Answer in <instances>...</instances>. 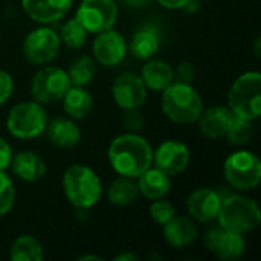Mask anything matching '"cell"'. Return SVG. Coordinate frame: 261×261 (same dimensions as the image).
Instances as JSON below:
<instances>
[{"label":"cell","mask_w":261,"mask_h":261,"mask_svg":"<svg viewBox=\"0 0 261 261\" xmlns=\"http://www.w3.org/2000/svg\"><path fill=\"white\" fill-rule=\"evenodd\" d=\"M107 159L115 173L138 179L153 164V148L148 141L138 133L116 136L107 150Z\"/></svg>","instance_id":"obj_1"},{"label":"cell","mask_w":261,"mask_h":261,"mask_svg":"<svg viewBox=\"0 0 261 261\" xmlns=\"http://www.w3.org/2000/svg\"><path fill=\"white\" fill-rule=\"evenodd\" d=\"M161 107L171 122L188 125L197 122L203 110V101L190 83L173 81L162 90Z\"/></svg>","instance_id":"obj_2"},{"label":"cell","mask_w":261,"mask_h":261,"mask_svg":"<svg viewBox=\"0 0 261 261\" xmlns=\"http://www.w3.org/2000/svg\"><path fill=\"white\" fill-rule=\"evenodd\" d=\"M63 190L67 200L81 210L93 208L102 196V184L98 174L83 164H73L64 171Z\"/></svg>","instance_id":"obj_3"},{"label":"cell","mask_w":261,"mask_h":261,"mask_svg":"<svg viewBox=\"0 0 261 261\" xmlns=\"http://www.w3.org/2000/svg\"><path fill=\"white\" fill-rule=\"evenodd\" d=\"M219 225L237 234H248L260 226L261 211L258 203L246 196L232 194L222 199L217 214Z\"/></svg>","instance_id":"obj_4"},{"label":"cell","mask_w":261,"mask_h":261,"mask_svg":"<svg viewBox=\"0 0 261 261\" xmlns=\"http://www.w3.org/2000/svg\"><path fill=\"white\" fill-rule=\"evenodd\" d=\"M228 107L240 118L255 121L261 115V73L249 70L242 73L228 92Z\"/></svg>","instance_id":"obj_5"},{"label":"cell","mask_w":261,"mask_h":261,"mask_svg":"<svg viewBox=\"0 0 261 261\" xmlns=\"http://www.w3.org/2000/svg\"><path fill=\"white\" fill-rule=\"evenodd\" d=\"M47 121L43 104L37 101H23L9 110L6 128L17 139H34L44 132Z\"/></svg>","instance_id":"obj_6"},{"label":"cell","mask_w":261,"mask_h":261,"mask_svg":"<svg viewBox=\"0 0 261 261\" xmlns=\"http://www.w3.org/2000/svg\"><path fill=\"white\" fill-rule=\"evenodd\" d=\"M226 182L239 191H251L260 185V159L248 150H240L229 154L223 164Z\"/></svg>","instance_id":"obj_7"},{"label":"cell","mask_w":261,"mask_h":261,"mask_svg":"<svg viewBox=\"0 0 261 261\" xmlns=\"http://www.w3.org/2000/svg\"><path fill=\"white\" fill-rule=\"evenodd\" d=\"M69 75L64 69L46 66L40 69L31 81V95L40 104H52L61 101L70 87Z\"/></svg>","instance_id":"obj_8"},{"label":"cell","mask_w":261,"mask_h":261,"mask_svg":"<svg viewBox=\"0 0 261 261\" xmlns=\"http://www.w3.org/2000/svg\"><path fill=\"white\" fill-rule=\"evenodd\" d=\"M75 18L87 34H99L112 29L118 21V5L115 0H83Z\"/></svg>","instance_id":"obj_9"},{"label":"cell","mask_w":261,"mask_h":261,"mask_svg":"<svg viewBox=\"0 0 261 261\" xmlns=\"http://www.w3.org/2000/svg\"><path fill=\"white\" fill-rule=\"evenodd\" d=\"M60 46L61 41L58 34L47 26H40L24 37L21 50L23 57L31 64L40 66L55 60L60 52Z\"/></svg>","instance_id":"obj_10"},{"label":"cell","mask_w":261,"mask_h":261,"mask_svg":"<svg viewBox=\"0 0 261 261\" xmlns=\"http://www.w3.org/2000/svg\"><path fill=\"white\" fill-rule=\"evenodd\" d=\"M147 90L142 78L133 72L121 73L112 86L113 99L122 110L141 109L147 99Z\"/></svg>","instance_id":"obj_11"},{"label":"cell","mask_w":261,"mask_h":261,"mask_svg":"<svg viewBox=\"0 0 261 261\" xmlns=\"http://www.w3.org/2000/svg\"><path fill=\"white\" fill-rule=\"evenodd\" d=\"M190 148L180 141H164L153 150V164L168 176L180 174L190 165Z\"/></svg>","instance_id":"obj_12"},{"label":"cell","mask_w":261,"mask_h":261,"mask_svg":"<svg viewBox=\"0 0 261 261\" xmlns=\"http://www.w3.org/2000/svg\"><path fill=\"white\" fill-rule=\"evenodd\" d=\"M206 249L217 258L225 261L239 260L245 254V239L242 234L232 232L222 226L214 228L205 236Z\"/></svg>","instance_id":"obj_13"},{"label":"cell","mask_w":261,"mask_h":261,"mask_svg":"<svg viewBox=\"0 0 261 261\" xmlns=\"http://www.w3.org/2000/svg\"><path fill=\"white\" fill-rule=\"evenodd\" d=\"M127 54L125 38L115 29H107L96 34L93 41V57L95 61L106 66L113 67L124 61Z\"/></svg>","instance_id":"obj_14"},{"label":"cell","mask_w":261,"mask_h":261,"mask_svg":"<svg viewBox=\"0 0 261 261\" xmlns=\"http://www.w3.org/2000/svg\"><path fill=\"white\" fill-rule=\"evenodd\" d=\"M222 205V197L211 188H197L187 199V210L190 216L200 223H211L217 219Z\"/></svg>","instance_id":"obj_15"},{"label":"cell","mask_w":261,"mask_h":261,"mask_svg":"<svg viewBox=\"0 0 261 261\" xmlns=\"http://www.w3.org/2000/svg\"><path fill=\"white\" fill-rule=\"evenodd\" d=\"M72 3L73 0H21V8L31 20L47 24L61 20Z\"/></svg>","instance_id":"obj_16"},{"label":"cell","mask_w":261,"mask_h":261,"mask_svg":"<svg viewBox=\"0 0 261 261\" xmlns=\"http://www.w3.org/2000/svg\"><path fill=\"white\" fill-rule=\"evenodd\" d=\"M234 118V113L229 107L214 106L206 110H202L197 124L199 132L208 139H220L226 135V130Z\"/></svg>","instance_id":"obj_17"},{"label":"cell","mask_w":261,"mask_h":261,"mask_svg":"<svg viewBox=\"0 0 261 261\" xmlns=\"http://www.w3.org/2000/svg\"><path fill=\"white\" fill-rule=\"evenodd\" d=\"M199 237V228L196 222L190 217L174 216L170 222L164 225V239L165 242L176 248L182 249L191 246Z\"/></svg>","instance_id":"obj_18"},{"label":"cell","mask_w":261,"mask_h":261,"mask_svg":"<svg viewBox=\"0 0 261 261\" xmlns=\"http://www.w3.org/2000/svg\"><path fill=\"white\" fill-rule=\"evenodd\" d=\"M46 136L49 142L58 148L69 150L80 144L81 141V130L70 118H54L46 124Z\"/></svg>","instance_id":"obj_19"},{"label":"cell","mask_w":261,"mask_h":261,"mask_svg":"<svg viewBox=\"0 0 261 261\" xmlns=\"http://www.w3.org/2000/svg\"><path fill=\"white\" fill-rule=\"evenodd\" d=\"M9 167L18 179H21L23 182H29V184L43 179L47 170L43 158L37 154L35 151L17 153L15 156H12Z\"/></svg>","instance_id":"obj_20"},{"label":"cell","mask_w":261,"mask_h":261,"mask_svg":"<svg viewBox=\"0 0 261 261\" xmlns=\"http://www.w3.org/2000/svg\"><path fill=\"white\" fill-rule=\"evenodd\" d=\"M145 84L147 89L154 92H162L174 81V69L162 60H147V63L142 66L141 75H139Z\"/></svg>","instance_id":"obj_21"},{"label":"cell","mask_w":261,"mask_h":261,"mask_svg":"<svg viewBox=\"0 0 261 261\" xmlns=\"http://www.w3.org/2000/svg\"><path fill=\"white\" fill-rule=\"evenodd\" d=\"M161 47V34L154 26H144L138 29L128 43L132 55L138 60L153 58Z\"/></svg>","instance_id":"obj_22"},{"label":"cell","mask_w":261,"mask_h":261,"mask_svg":"<svg viewBox=\"0 0 261 261\" xmlns=\"http://www.w3.org/2000/svg\"><path fill=\"white\" fill-rule=\"evenodd\" d=\"M138 188L139 194L150 200L164 199L171 190V179L159 168L150 167L138 177Z\"/></svg>","instance_id":"obj_23"},{"label":"cell","mask_w":261,"mask_h":261,"mask_svg":"<svg viewBox=\"0 0 261 261\" xmlns=\"http://www.w3.org/2000/svg\"><path fill=\"white\" fill-rule=\"evenodd\" d=\"M63 110L73 121H81L87 118L93 109V98L84 86H70L66 95L61 98Z\"/></svg>","instance_id":"obj_24"},{"label":"cell","mask_w":261,"mask_h":261,"mask_svg":"<svg viewBox=\"0 0 261 261\" xmlns=\"http://www.w3.org/2000/svg\"><path fill=\"white\" fill-rule=\"evenodd\" d=\"M138 196L139 188L138 182L133 177L119 176L107 188V199L112 205L116 206H128L136 202Z\"/></svg>","instance_id":"obj_25"},{"label":"cell","mask_w":261,"mask_h":261,"mask_svg":"<svg viewBox=\"0 0 261 261\" xmlns=\"http://www.w3.org/2000/svg\"><path fill=\"white\" fill-rule=\"evenodd\" d=\"M44 249L41 242L29 234L17 237L9 248V258L12 261H41Z\"/></svg>","instance_id":"obj_26"},{"label":"cell","mask_w":261,"mask_h":261,"mask_svg":"<svg viewBox=\"0 0 261 261\" xmlns=\"http://www.w3.org/2000/svg\"><path fill=\"white\" fill-rule=\"evenodd\" d=\"M95 73L96 61L89 55L76 57L67 69V75L72 86H87L95 78Z\"/></svg>","instance_id":"obj_27"},{"label":"cell","mask_w":261,"mask_h":261,"mask_svg":"<svg viewBox=\"0 0 261 261\" xmlns=\"http://www.w3.org/2000/svg\"><path fill=\"white\" fill-rule=\"evenodd\" d=\"M58 37H60V41L64 43L67 47L80 49L84 46V43L87 40V31L80 24V21L76 18H70L61 26Z\"/></svg>","instance_id":"obj_28"},{"label":"cell","mask_w":261,"mask_h":261,"mask_svg":"<svg viewBox=\"0 0 261 261\" xmlns=\"http://www.w3.org/2000/svg\"><path fill=\"white\" fill-rule=\"evenodd\" d=\"M252 122L254 121H249V119H245V118L234 115L225 136L228 138V141L232 145H243L252 136Z\"/></svg>","instance_id":"obj_29"},{"label":"cell","mask_w":261,"mask_h":261,"mask_svg":"<svg viewBox=\"0 0 261 261\" xmlns=\"http://www.w3.org/2000/svg\"><path fill=\"white\" fill-rule=\"evenodd\" d=\"M15 202V188L9 176L5 171H0V217L6 216Z\"/></svg>","instance_id":"obj_30"},{"label":"cell","mask_w":261,"mask_h":261,"mask_svg":"<svg viewBox=\"0 0 261 261\" xmlns=\"http://www.w3.org/2000/svg\"><path fill=\"white\" fill-rule=\"evenodd\" d=\"M176 216V210L171 205V202L164 200V199H156L150 205V217L158 223V225H165Z\"/></svg>","instance_id":"obj_31"},{"label":"cell","mask_w":261,"mask_h":261,"mask_svg":"<svg viewBox=\"0 0 261 261\" xmlns=\"http://www.w3.org/2000/svg\"><path fill=\"white\" fill-rule=\"evenodd\" d=\"M121 121H122L124 128L127 132H130V133H138L139 130L144 128V124H145L144 116H142L139 109H127V110H124Z\"/></svg>","instance_id":"obj_32"},{"label":"cell","mask_w":261,"mask_h":261,"mask_svg":"<svg viewBox=\"0 0 261 261\" xmlns=\"http://www.w3.org/2000/svg\"><path fill=\"white\" fill-rule=\"evenodd\" d=\"M12 90H14V80L11 73L0 69V106H3L11 98Z\"/></svg>","instance_id":"obj_33"},{"label":"cell","mask_w":261,"mask_h":261,"mask_svg":"<svg viewBox=\"0 0 261 261\" xmlns=\"http://www.w3.org/2000/svg\"><path fill=\"white\" fill-rule=\"evenodd\" d=\"M196 75V69L190 61H182L177 64L176 70H174V76H177V81L180 83H193Z\"/></svg>","instance_id":"obj_34"},{"label":"cell","mask_w":261,"mask_h":261,"mask_svg":"<svg viewBox=\"0 0 261 261\" xmlns=\"http://www.w3.org/2000/svg\"><path fill=\"white\" fill-rule=\"evenodd\" d=\"M12 148L11 145L0 136V171H5L9 168L11 161H12Z\"/></svg>","instance_id":"obj_35"},{"label":"cell","mask_w":261,"mask_h":261,"mask_svg":"<svg viewBox=\"0 0 261 261\" xmlns=\"http://www.w3.org/2000/svg\"><path fill=\"white\" fill-rule=\"evenodd\" d=\"M156 2L167 9H182L188 3V0H156Z\"/></svg>","instance_id":"obj_36"},{"label":"cell","mask_w":261,"mask_h":261,"mask_svg":"<svg viewBox=\"0 0 261 261\" xmlns=\"http://www.w3.org/2000/svg\"><path fill=\"white\" fill-rule=\"evenodd\" d=\"M122 2L130 8H147L148 5H151L153 0H122Z\"/></svg>","instance_id":"obj_37"},{"label":"cell","mask_w":261,"mask_h":261,"mask_svg":"<svg viewBox=\"0 0 261 261\" xmlns=\"http://www.w3.org/2000/svg\"><path fill=\"white\" fill-rule=\"evenodd\" d=\"M113 260L115 261H138L139 260V257H138V255H135V254H132V252H121V254L115 255V257H113Z\"/></svg>","instance_id":"obj_38"},{"label":"cell","mask_w":261,"mask_h":261,"mask_svg":"<svg viewBox=\"0 0 261 261\" xmlns=\"http://www.w3.org/2000/svg\"><path fill=\"white\" fill-rule=\"evenodd\" d=\"M78 260H80V261H86V260L101 261V260H102V258H101V257H96V255H83V257H80Z\"/></svg>","instance_id":"obj_39"},{"label":"cell","mask_w":261,"mask_h":261,"mask_svg":"<svg viewBox=\"0 0 261 261\" xmlns=\"http://www.w3.org/2000/svg\"><path fill=\"white\" fill-rule=\"evenodd\" d=\"M258 46H260V37L255 40V55H257V57L260 55V49H258Z\"/></svg>","instance_id":"obj_40"}]
</instances>
